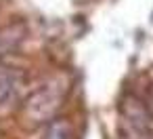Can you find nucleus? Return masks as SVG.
I'll return each mask as SVG.
<instances>
[{"instance_id": "1", "label": "nucleus", "mask_w": 153, "mask_h": 139, "mask_svg": "<svg viewBox=\"0 0 153 139\" xmlns=\"http://www.w3.org/2000/svg\"><path fill=\"white\" fill-rule=\"evenodd\" d=\"M67 80L63 78H53L51 82L42 84L38 91H34L25 101L21 110V118L27 126H40L51 120H55L57 112L61 110L65 95H67Z\"/></svg>"}, {"instance_id": "2", "label": "nucleus", "mask_w": 153, "mask_h": 139, "mask_svg": "<svg viewBox=\"0 0 153 139\" xmlns=\"http://www.w3.org/2000/svg\"><path fill=\"white\" fill-rule=\"evenodd\" d=\"M25 86V74L11 65H0V114L11 112L21 99Z\"/></svg>"}, {"instance_id": "3", "label": "nucleus", "mask_w": 153, "mask_h": 139, "mask_svg": "<svg viewBox=\"0 0 153 139\" xmlns=\"http://www.w3.org/2000/svg\"><path fill=\"white\" fill-rule=\"evenodd\" d=\"M120 114L124 118V126L130 128H151V112L145 101L134 95H126L120 103Z\"/></svg>"}, {"instance_id": "4", "label": "nucleus", "mask_w": 153, "mask_h": 139, "mask_svg": "<svg viewBox=\"0 0 153 139\" xmlns=\"http://www.w3.org/2000/svg\"><path fill=\"white\" fill-rule=\"evenodd\" d=\"M25 38V26L23 23H9L0 30V57L11 55L15 49L21 47Z\"/></svg>"}, {"instance_id": "5", "label": "nucleus", "mask_w": 153, "mask_h": 139, "mask_svg": "<svg viewBox=\"0 0 153 139\" xmlns=\"http://www.w3.org/2000/svg\"><path fill=\"white\" fill-rule=\"evenodd\" d=\"M40 139H74V131H71V124L63 118H55L48 122L44 135Z\"/></svg>"}, {"instance_id": "6", "label": "nucleus", "mask_w": 153, "mask_h": 139, "mask_svg": "<svg viewBox=\"0 0 153 139\" xmlns=\"http://www.w3.org/2000/svg\"><path fill=\"white\" fill-rule=\"evenodd\" d=\"M122 139H153L151 128H130L122 126Z\"/></svg>"}, {"instance_id": "7", "label": "nucleus", "mask_w": 153, "mask_h": 139, "mask_svg": "<svg viewBox=\"0 0 153 139\" xmlns=\"http://www.w3.org/2000/svg\"><path fill=\"white\" fill-rule=\"evenodd\" d=\"M147 107H149V112L153 114V93H151V97H149V103H147Z\"/></svg>"}]
</instances>
